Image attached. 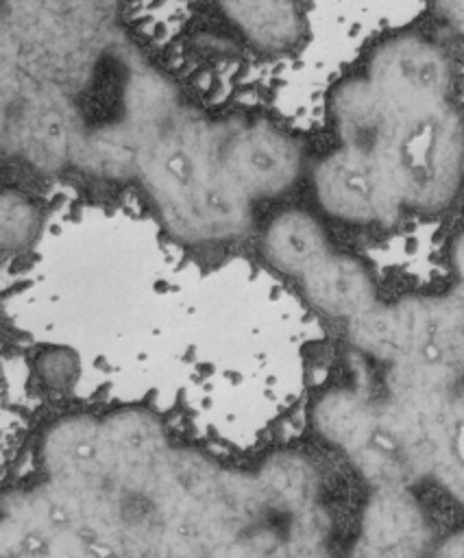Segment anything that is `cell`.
Returning <instances> with one entry per match:
<instances>
[{"instance_id": "cell-17", "label": "cell", "mask_w": 464, "mask_h": 558, "mask_svg": "<svg viewBox=\"0 0 464 558\" xmlns=\"http://www.w3.org/2000/svg\"><path fill=\"white\" fill-rule=\"evenodd\" d=\"M227 15L264 48H285L298 37L294 0H220Z\"/></svg>"}, {"instance_id": "cell-13", "label": "cell", "mask_w": 464, "mask_h": 558, "mask_svg": "<svg viewBox=\"0 0 464 558\" xmlns=\"http://www.w3.org/2000/svg\"><path fill=\"white\" fill-rule=\"evenodd\" d=\"M102 432L111 458V482L142 488L155 462L170 447L161 423L146 410L126 408L102 418Z\"/></svg>"}, {"instance_id": "cell-22", "label": "cell", "mask_w": 464, "mask_h": 558, "mask_svg": "<svg viewBox=\"0 0 464 558\" xmlns=\"http://www.w3.org/2000/svg\"><path fill=\"white\" fill-rule=\"evenodd\" d=\"M451 266H453V270H455V275L460 279V283H457L453 294L457 296V301L464 307V231L451 244Z\"/></svg>"}, {"instance_id": "cell-5", "label": "cell", "mask_w": 464, "mask_h": 558, "mask_svg": "<svg viewBox=\"0 0 464 558\" xmlns=\"http://www.w3.org/2000/svg\"><path fill=\"white\" fill-rule=\"evenodd\" d=\"M222 126L181 107L146 137L137 177L159 207L185 196L220 168Z\"/></svg>"}, {"instance_id": "cell-19", "label": "cell", "mask_w": 464, "mask_h": 558, "mask_svg": "<svg viewBox=\"0 0 464 558\" xmlns=\"http://www.w3.org/2000/svg\"><path fill=\"white\" fill-rule=\"evenodd\" d=\"M37 231L35 207L17 192H4L0 201V242L9 248H20Z\"/></svg>"}, {"instance_id": "cell-3", "label": "cell", "mask_w": 464, "mask_h": 558, "mask_svg": "<svg viewBox=\"0 0 464 558\" xmlns=\"http://www.w3.org/2000/svg\"><path fill=\"white\" fill-rule=\"evenodd\" d=\"M314 425L373 488L414 486L427 475L423 460L399 432L383 401L377 403L346 388L331 390L316 403Z\"/></svg>"}, {"instance_id": "cell-9", "label": "cell", "mask_w": 464, "mask_h": 558, "mask_svg": "<svg viewBox=\"0 0 464 558\" xmlns=\"http://www.w3.org/2000/svg\"><path fill=\"white\" fill-rule=\"evenodd\" d=\"M168 229L192 242H213L240 235L251 220V196L220 168L185 196L161 205Z\"/></svg>"}, {"instance_id": "cell-15", "label": "cell", "mask_w": 464, "mask_h": 558, "mask_svg": "<svg viewBox=\"0 0 464 558\" xmlns=\"http://www.w3.org/2000/svg\"><path fill=\"white\" fill-rule=\"evenodd\" d=\"M144 146L146 135L133 122H111L78 135L72 163L96 177L126 179L139 172Z\"/></svg>"}, {"instance_id": "cell-10", "label": "cell", "mask_w": 464, "mask_h": 558, "mask_svg": "<svg viewBox=\"0 0 464 558\" xmlns=\"http://www.w3.org/2000/svg\"><path fill=\"white\" fill-rule=\"evenodd\" d=\"M410 488H373L362 512L359 534L353 547L355 556L407 558L427 549L429 525Z\"/></svg>"}, {"instance_id": "cell-21", "label": "cell", "mask_w": 464, "mask_h": 558, "mask_svg": "<svg viewBox=\"0 0 464 558\" xmlns=\"http://www.w3.org/2000/svg\"><path fill=\"white\" fill-rule=\"evenodd\" d=\"M438 13L464 39V0H438Z\"/></svg>"}, {"instance_id": "cell-20", "label": "cell", "mask_w": 464, "mask_h": 558, "mask_svg": "<svg viewBox=\"0 0 464 558\" xmlns=\"http://www.w3.org/2000/svg\"><path fill=\"white\" fill-rule=\"evenodd\" d=\"M70 0H2V13H57L68 9Z\"/></svg>"}, {"instance_id": "cell-18", "label": "cell", "mask_w": 464, "mask_h": 558, "mask_svg": "<svg viewBox=\"0 0 464 558\" xmlns=\"http://www.w3.org/2000/svg\"><path fill=\"white\" fill-rule=\"evenodd\" d=\"M429 475L464 501V386L453 392L434 438Z\"/></svg>"}, {"instance_id": "cell-4", "label": "cell", "mask_w": 464, "mask_h": 558, "mask_svg": "<svg viewBox=\"0 0 464 558\" xmlns=\"http://www.w3.org/2000/svg\"><path fill=\"white\" fill-rule=\"evenodd\" d=\"M81 133L78 118L57 83L2 63V137L7 148L41 170H59L72 163Z\"/></svg>"}, {"instance_id": "cell-8", "label": "cell", "mask_w": 464, "mask_h": 558, "mask_svg": "<svg viewBox=\"0 0 464 558\" xmlns=\"http://www.w3.org/2000/svg\"><path fill=\"white\" fill-rule=\"evenodd\" d=\"M366 78L394 102H438L449 100L451 65L436 44L416 35H403L375 50Z\"/></svg>"}, {"instance_id": "cell-23", "label": "cell", "mask_w": 464, "mask_h": 558, "mask_svg": "<svg viewBox=\"0 0 464 558\" xmlns=\"http://www.w3.org/2000/svg\"><path fill=\"white\" fill-rule=\"evenodd\" d=\"M438 554H447V556H464V530H460L457 534H453L451 538H447L442 543V547L438 549Z\"/></svg>"}, {"instance_id": "cell-2", "label": "cell", "mask_w": 464, "mask_h": 558, "mask_svg": "<svg viewBox=\"0 0 464 558\" xmlns=\"http://www.w3.org/2000/svg\"><path fill=\"white\" fill-rule=\"evenodd\" d=\"M346 325L362 353L390 366L388 381L436 388L464 381V307L455 294L377 301Z\"/></svg>"}, {"instance_id": "cell-1", "label": "cell", "mask_w": 464, "mask_h": 558, "mask_svg": "<svg viewBox=\"0 0 464 558\" xmlns=\"http://www.w3.org/2000/svg\"><path fill=\"white\" fill-rule=\"evenodd\" d=\"M331 113L342 144L377 159L403 209L451 203L464 174V126L449 100L394 102L364 76L338 87Z\"/></svg>"}, {"instance_id": "cell-6", "label": "cell", "mask_w": 464, "mask_h": 558, "mask_svg": "<svg viewBox=\"0 0 464 558\" xmlns=\"http://www.w3.org/2000/svg\"><path fill=\"white\" fill-rule=\"evenodd\" d=\"M314 190L325 211L355 225H388L403 209L377 159L346 144L318 161Z\"/></svg>"}, {"instance_id": "cell-11", "label": "cell", "mask_w": 464, "mask_h": 558, "mask_svg": "<svg viewBox=\"0 0 464 558\" xmlns=\"http://www.w3.org/2000/svg\"><path fill=\"white\" fill-rule=\"evenodd\" d=\"M48 480L76 488H100L111 482V458L102 421L68 416L57 421L41 445Z\"/></svg>"}, {"instance_id": "cell-14", "label": "cell", "mask_w": 464, "mask_h": 558, "mask_svg": "<svg viewBox=\"0 0 464 558\" xmlns=\"http://www.w3.org/2000/svg\"><path fill=\"white\" fill-rule=\"evenodd\" d=\"M309 303L327 316L353 320L377 303V288L366 266L344 253L329 251L303 277Z\"/></svg>"}, {"instance_id": "cell-7", "label": "cell", "mask_w": 464, "mask_h": 558, "mask_svg": "<svg viewBox=\"0 0 464 558\" xmlns=\"http://www.w3.org/2000/svg\"><path fill=\"white\" fill-rule=\"evenodd\" d=\"M220 170L251 198L288 190L301 172V150L292 137L266 122L224 124Z\"/></svg>"}, {"instance_id": "cell-12", "label": "cell", "mask_w": 464, "mask_h": 558, "mask_svg": "<svg viewBox=\"0 0 464 558\" xmlns=\"http://www.w3.org/2000/svg\"><path fill=\"white\" fill-rule=\"evenodd\" d=\"M220 473L222 469L203 453L168 447L137 490L148 495L161 517L183 512L200 514Z\"/></svg>"}, {"instance_id": "cell-16", "label": "cell", "mask_w": 464, "mask_h": 558, "mask_svg": "<svg viewBox=\"0 0 464 558\" xmlns=\"http://www.w3.org/2000/svg\"><path fill=\"white\" fill-rule=\"evenodd\" d=\"M329 251V240L320 222L301 209H288L274 216L264 233L268 262L285 275L303 277Z\"/></svg>"}]
</instances>
